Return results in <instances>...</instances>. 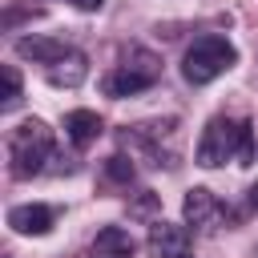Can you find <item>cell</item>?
I'll use <instances>...</instances> for the list:
<instances>
[{"instance_id":"1","label":"cell","mask_w":258,"mask_h":258,"mask_svg":"<svg viewBox=\"0 0 258 258\" xmlns=\"http://www.w3.org/2000/svg\"><path fill=\"white\" fill-rule=\"evenodd\" d=\"M258 157V141H254V125L238 121V117H210L198 141V165L218 169L226 161L250 165Z\"/></svg>"},{"instance_id":"2","label":"cell","mask_w":258,"mask_h":258,"mask_svg":"<svg viewBox=\"0 0 258 258\" xmlns=\"http://www.w3.org/2000/svg\"><path fill=\"white\" fill-rule=\"evenodd\" d=\"M157 77H161V56L149 52V48H141V44H129L121 52V60L101 77V93L117 97V101L121 97H137V93L153 89Z\"/></svg>"},{"instance_id":"3","label":"cell","mask_w":258,"mask_h":258,"mask_svg":"<svg viewBox=\"0 0 258 258\" xmlns=\"http://www.w3.org/2000/svg\"><path fill=\"white\" fill-rule=\"evenodd\" d=\"M52 157V129L36 117L20 121L8 129V173L12 177H32L44 169V161Z\"/></svg>"},{"instance_id":"4","label":"cell","mask_w":258,"mask_h":258,"mask_svg":"<svg viewBox=\"0 0 258 258\" xmlns=\"http://www.w3.org/2000/svg\"><path fill=\"white\" fill-rule=\"evenodd\" d=\"M234 64H238V48H234L226 36L206 32V36H198V40L185 48V56H181V77H185L189 85H210V81H218L222 73H230Z\"/></svg>"},{"instance_id":"5","label":"cell","mask_w":258,"mask_h":258,"mask_svg":"<svg viewBox=\"0 0 258 258\" xmlns=\"http://www.w3.org/2000/svg\"><path fill=\"white\" fill-rule=\"evenodd\" d=\"M121 141H125L137 157H145L149 165H157V169H161V165H165V169L177 165V117L129 125V129L121 133Z\"/></svg>"},{"instance_id":"6","label":"cell","mask_w":258,"mask_h":258,"mask_svg":"<svg viewBox=\"0 0 258 258\" xmlns=\"http://www.w3.org/2000/svg\"><path fill=\"white\" fill-rule=\"evenodd\" d=\"M181 214H185V226H189V230H198V234H218L226 222H234L230 206H226L218 194L202 189V185H194V189L185 194Z\"/></svg>"},{"instance_id":"7","label":"cell","mask_w":258,"mask_h":258,"mask_svg":"<svg viewBox=\"0 0 258 258\" xmlns=\"http://www.w3.org/2000/svg\"><path fill=\"white\" fill-rule=\"evenodd\" d=\"M189 230L185 226H173V222H153L149 226V254L153 258H189Z\"/></svg>"},{"instance_id":"8","label":"cell","mask_w":258,"mask_h":258,"mask_svg":"<svg viewBox=\"0 0 258 258\" xmlns=\"http://www.w3.org/2000/svg\"><path fill=\"white\" fill-rule=\"evenodd\" d=\"M52 222H56V210H52V206H40V202H32V206H12V210H8V226H12L16 234H48Z\"/></svg>"},{"instance_id":"9","label":"cell","mask_w":258,"mask_h":258,"mask_svg":"<svg viewBox=\"0 0 258 258\" xmlns=\"http://www.w3.org/2000/svg\"><path fill=\"white\" fill-rule=\"evenodd\" d=\"M133 254H137V242H133V234L121 230V226L97 230V238H93V246H89V258H133Z\"/></svg>"},{"instance_id":"10","label":"cell","mask_w":258,"mask_h":258,"mask_svg":"<svg viewBox=\"0 0 258 258\" xmlns=\"http://www.w3.org/2000/svg\"><path fill=\"white\" fill-rule=\"evenodd\" d=\"M101 117L93 113V109H73L69 117H64V137L77 145V149H89L97 137H101Z\"/></svg>"},{"instance_id":"11","label":"cell","mask_w":258,"mask_h":258,"mask_svg":"<svg viewBox=\"0 0 258 258\" xmlns=\"http://www.w3.org/2000/svg\"><path fill=\"white\" fill-rule=\"evenodd\" d=\"M16 52H20L24 60H36V64H56V60L69 56L73 48H69L64 40H52V36H24V40H16Z\"/></svg>"},{"instance_id":"12","label":"cell","mask_w":258,"mask_h":258,"mask_svg":"<svg viewBox=\"0 0 258 258\" xmlns=\"http://www.w3.org/2000/svg\"><path fill=\"white\" fill-rule=\"evenodd\" d=\"M89 77V60H85V52H69V56H60L56 64H48V81L56 85V89H77L81 81Z\"/></svg>"},{"instance_id":"13","label":"cell","mask_w":258,"mask_h":258,"mask_svg":"<svg viewBox=\"0 0 258 258\" xmlns=\"http://www.w3.org/2000/svg\"><path fill=\"white\" fill-rule=\"evenodd\" d=\"M105 177L117 181V185H129V181H133V161H129L125 153H113V157L105 161Z\"/></svg>"},{"instance_id":"14","label":"cell","mask_w":258,"mask_h":258,"mask_svg":"<svg viewBox=\"0 0 258 258\" xmlns=\"http://www.w3.org/2000/svg\"><path fill=\"white\" fill-rule=\"evenodd\" d=\"M16 105H20V73H16V64H4V101H0V109L8 113Z\"/></svg>"},{"instance_id":"15","label":"cell","mask_w":258,"mask_h":258,"mask_svg":"<svg viewBox=\"0 0 258 258\" xmlns=\"http://www.w3.org/2000/svg\"><path fill=\"white\" fill-rule=\"evenodd\" d=\"M153 206H157V194H149V189H145V198H141V202L133 206V214H137V218H145V214H149Z\"/></svg>"},{"instance_id":"16","label":"cell","mask_w":258,"mask_h":258,"mask_svg":"<svg viewBox=\"0 0 258 258\" xmlns=\"http://www.w3.org/2000/svg\"><path fill=\"white\" fill-rule=\"evenodd\" d=\"M73 4H77V8H81V12H97V8H101V4H105V0H73Z\"/></svg>"},{"instance_id":"17","label":"cell","mask_w":258,"mask_h":258,"mask_svg":"<svg viewBox=\"0 0 258 258\" xmlns=\"http://www.w3.org/2000/svg\"><path fill=\"white\" fill-rule=\"evenodd\" d=\"M250 206H254V214H258V181L250 185Z\"/></svg>"}]
</instances>
